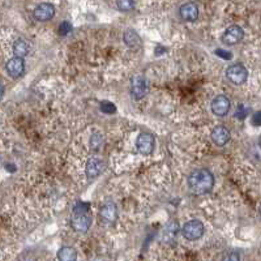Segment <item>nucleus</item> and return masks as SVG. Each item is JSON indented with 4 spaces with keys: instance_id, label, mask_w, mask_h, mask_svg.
<instances>
[{
    "instance_id": "obj_1",
    "label": "nucleus",
    "mask_w": 261,
    "mask_h": 261,
    "mask_svg": "<svg viewBox=\"0 0 261 261\" xmlns=\"http://www.w3.org/2000/svg\"><path fill=\"white\" fill-rule=\"evenodd\" d=\"M188 187L195 195H205L214 187V175L206 169H197L188 176Z\"/></svg>"
},
{
    "instance_id": "obj_2",
    "label": "nucleus",
    "mask_w": 261,
    "mask_h": 261,
    "mask_svg": "<svg viewBox=\"0 0 261 261\" xmlns=\"http://www.w3.org/2000/svg\"><path fill=\"white\" fill-rule=\"evenodd\" d=\"M93 218L85 209V204H77L73 209L72 218H71V227L76 233L85 234L87 233L91 227Z\"/></svg>"
},
{
    "instance_id": "obj_3",
    "label": "nucleus",
    "mask_w": 261,
    "mask_h": 261,
    "mask_svg": "<svg viewBox=\"0 0 261 261\" xmlns=\"http://www.w3.org/2000/svg\"><path fill=\"white\" fill-rule=\"evenodd\" d=\"M205 233V226L200 219H189L181 227V234L187 240L195 242L198 240Z\"/></svg>"
},
{
    "instance_id": "obj_4",
    "label": "nucleus",
    "mask_w": 261,
    "mask_h": 261,
    "mask_svg": "<svg viewBox=\"0 0 261 261\" xmlns=\"http://www.w3.org/2000/svg\"><path fill=\"white\" fill-rule=\"evenodd\" d=\"M149 93V81L143 75H135L131 79V95L133 99L140 101Z\"/></svg>"
},
{
    "instance_id": "obj_5",
    "label": "nucleus",
    "mask_w": 261,
    "mask_h": 261,
    "mask_svg": "<svg viewBox=\"0 0 261 261\" xmlns=\"http://www.w3.org/2000/svg\"><path fill=\"white\" fill-rule=\"evenodd\" d=\"M226 77L230 83L235 84V85H242V84H244L247 81L248 71L243 64L237 63V64L227 67Z\"/></svg>"
},
{
    "instance_id": "obj_6",
    "label": "nucleus",
    "mask_w": 261,
    "mask_h": 261,
    "mask_svg": "<svg viewBox=\"0 0 261 261\" xmlns=\"http://www.w3.org/2000/svg\"><path fill=\"white\" fill-rule=\"evenodd\" d=\"M136 148L144 156L152 154L154 148H156V139H154V136L149 132H141L137 136V140H136Z\"/></svg>"
},
{
    "instance_id": "obj_7",
    "label": "nucleus",
    "mask_w": 261,
    "mask_h": 261,
    "mask_svg": "<svg viewBox=\"0 0 261 261\" xmlns=\"http://www.w3.org/2000/svg\"><path fill=\"white\" fill-rule=\"evenodd\" d=\"M244 37L243 29L240 28L239 25H231L226 30L223 31V34L221 35V42L226 46H234L239 43Z\"/></svg>"
},
{
    "instance_id": "obj_8",
    "label": "nucleus",
    "mask_w": 261,
    "mask_h": 261,
    "mask_svg": "<svg viewBox=\"0 0 261 261\" xmlns=\"http://www.w3.org/2000/svg\"><path fill=\"white\" fill-rule=\"evenodd\" d=\"M55 5H52L51 3H41L33 10V17L39 22H46L55 16Z\"/></svg>"
},
{
    "instance_id": "obj_9",
    "label": "nucleus",
    "mask_w": 261,
    "mask_h": 261,
    "mask_svg": "<svg viewBox=\"0 0 261 261\" xmlns=\"http://www.w3.org/2000/svg\"><path fill=\"white\" fill-rule=\"evenodd\" d=\"M104 171V162L101 158L97 157H91L89 158L85 165V174L89 180H93L95 177H98Z\"/></svg>"
},
{
    "instance_id": "obj_10",
    "label": "nucleus",
    "mask_w": 261,
    "mask_h": 261,
    "mask_svg": "<svg viewBox=\"0 0 261 261\" xmlns=\"http://www.w3.org/2000/svg\"><path fill=\"white\" fill-rule=\"evenodd\" d=\"M210 108H212V112L218 118H223L229 114L230 108H231V102L227 97L225 95H217L214 99L212 101L210 104Z\"/></svg>"
},
{
    "instance_id": "obj_11",
    "label": "nucleus",
    "mask_w": 261,
    "mask_h": 261,
    "mask_svg": "<svg viewBox=\"0 0 261 261\" xmlns=\"http://www.w3.org/2000/svg\"><path fill=\"white\" fill-rule=\"evenodd\" d=\"M5 71L12 79H18L24 75L25 72V60L24 58H17L14 56L9 59L5 64Z\"/></svg>"
},
{
    "instance_id": "obj_12",
    "label": "nucleus",
    "mask_w": 261,
    "mask_h": 261,
    "mask_svg": "<svg viewBox=\"0 0 261 261\" xmlns=\"http://www.w3.org/2000/svg\"><path fill=\"white\" fill-rule=\"evenodd\" d=\"M210 137H212V141L217 146H225L226 144H229L231 135H230V131L225 125H217V127L213 128Z\"/></svg>"
},
{
    "instance_id": "obj_13",
    "label": "nucleus",
    "mask_w": 261,
    "mask_h": 261,
    "mask_svg": "<svg viewBox=\"0 0 261 261\" xmlns=\"http://www.w3.org/2000/svg\"><path fill=\"white\" fill-rule=\"evenodd\" d=\"M179 16L185 22H195L198 18V7L196 3H185L179 9Z\"/></svg>"
},
{
    "instance_id": "obj_14",
    "label": "nucleus",
    "mask_w": 261,
    "mask_h": 261,
    "mask_svg": "<svg viewBox=\"0 0 261 261\" xmlns=\"http://www.w3.org/2000/svg\"><path fill=\"white\" fill-rule=\"evenodd\" d=\"M101 218L106 223H114L118 219V208L114 202H106L101 208Z\"/></svg>"
},
{
    "instance_id": "obj_15",
    "label": "nucleus",
    "mask_w": 261,
    "mask_h": 261,
    "mask_svg": "<svg viewBox=\"0 0 261 261\" xmlns=\"http://www.w3.org/2000/svg\"><path fill=\"white\" fill-rule=\"evenodd\" d=\"M123 41H124L125 46L129 49H136L141 45V39H140L139 34L136 33L133 29H127L123 34Z\"/></svg>"
},
{
    "instance_id": "obj_16",
    "label": "nucleus",
    "mask_w": 261,
    "mask_h": 261,
    "mask_svg": "<svg viewBox=\"0 0 261 261\" xmlns=\"http://www.w3.org/2000/svg\"><path fill=\"white\" fill-rule=\"evenodd\" d=\"M58 261H77V251L70 246H64L58 251Z\"/></svg>"
},
{
    "instance_id": "obj_17",
    "label": "nucleus",
    "mask_w": 261,
    "mask_h": 261,
    "mask_svg": "<svg viewBox=\"0 0 261 261\" xmlns=\"http://www.w3.org/2000/svg\"><path fill=\"white\" fill-rule=\"evenodd\" d=\"M13 52L17 58H25L30 52V46L25 39L18 38L13 43Z\"/></svg>"
},
{
    "instance_id": "obj_18",
    "label": "nucleus",
    "mask_w": 261,
    "mask_h": 261,
    "mask_svg": "<svg viewBox=\"0 0 261 261\" xmlns=\"http://www.w3.org/2000/svg\"><path fill=\"white\" fill-rule=\"evenodd\" d=\"M177 231H179V227H177L176 222H170L165 227L164 230V240L165 242H171L176 237Z\"/></svg>"
},
{
    "instance_id": "obj_19",
    "label": "nucleus",
    "mask_w": 261,
    "mask_h": 261,
    "mask_svg": "<svg viewBox=\"0 0 261 261\" xmlns=\"http://www.w3.org/2000/svg\"><path fill=\"white\" fill-rule=\"evenodd\" d=\"M104 143V137L101 132H94L93 135L90 136V148L91 150L97 152L102 148Z\"/></svg>"
},
{
    "instance_id": "obj_20",
    "label": "nucleus",
    "mask_w": 261,
    "mask_h": 261,
    "mask_svg": "<svg viewBox=\"0 0 261 261\" xmlns=\"http://www.w3.org/2000/svg\"><path fill=\"white\" fill-rule=\"evenodd\" d=\"M136 5L135 0H116V7L122 12H129L132 10Z\"/></svg>"
},
{
    "instance_id": "obj_21",
    "label": "nucleus",
    "mask_w": 261,
    "mask_h": 261,
    "mask_svg": "<svg viewBox=\"0 0 261 261\" xmlns=\"http://www.w3.org/2000/svg\"><path fill=\"white\" fill-rule=\"evenodd\" d=\"M58 31H59L60 35H67L72 31V25L68 21H63L62 24L59 25V28H58Z\"/></svg>"
},
{
    "instance_id": "obj_22",
    "label": "nucleus",
    "mask_w": 261,
    "mask_h": 261,
    "mask_svg": "<svg viewBox=\"0 0 261 261\" xmlns=\"http://www.w3.org/2000/svg\"><path fill=\"white\" fill-rule=\"evenodd\" d=\"M101 110L103 112H106V114H114V112L116 111V107H115L111 102H102Z\"/></svg>"
},
{
    "instance_id": "obj_23",
    "label": "nucleus",
    "mask_w": 261,
    "mask_h": 261,
    "mask_svg": "<svg viewBox=\"0 0 261 261\" xmlns=\"http://www.w3.org/2000/svg\"><path fill=\"white\" fill-rule=\"evenodd\" d=\"M221 261H240V256L237 252H229L223 256Z\"/></svg>"
},
{
    "instance_id": "obj_24",
    "label": "nucleus",
    "mask_w": 261,
    "mask_h": 261,
    "mask_svg": "<svg viewBox=\"0 0 261 261\" xmlns=\"http://www.w3.org/2000/svg\"><path fill=\"white\" fill-rule=\"evenodd\" d=\"M247 112H248L247 108L240 104L239 107H238L237 112H235V116H237L238 119H240V120H242V119H244V118H246V116H247Z\"/></svg>"
},
{
    "instance_id": "obj_25",
    "label": "nucleus",
    "mask_w": 261,
    "mask_h": 261,
    "mask_svg": "<svg viewBox=\"0 0 261 261\" xmlns=\"http://www.w3.org/2000/svg\"><path fill=\"white\" fill-rule=\"evenodd\" d=\"M252 125L261 127V111H258L254 114V116H252Z\"/></svg>"
},
{
    "instance_id": "obj_26",
    "label": "nucleus",
    "mask_w": 261,
    "mask_h": 261,
    "mask_svg": "<svg viewBox=\"0 0 261 261\" xmlns=\"http://www.w3.org/2000/svg\"><path fill=\"white\" fill-rule=\"evenodd\" d=\"M216 54L219 56V58H222V59H231V52L225 51V50H216Z\"/></svg>"
},
{
    "instance_id": "obj_27",
    "label": "nucleus",
    "mask_w": 261,
    "mask_h": 261,
    "mask_svg": "<svg viewBox=\"0 0 261 261\" xmlns=\"http://www.w3.org/2000/svg\"><path fill=\"white\" fill-rule=\"evenodd\" d=\"M4 87L3 85H1V84H0V101H1V99H3V97H4Z\"/></svg>"
},
{
    "instance_id": "obj_28",
    "label": "nucleus",
    "mask_w": 261,
    "mask_h": 261,
    "mask_svg": "<svg viewBox=\"0 0 261 261\" xmlns=\"http://www.w3.org/2000/svg\"><path fill=\"white\" fill-rule=\"evenodd\" d=\"M259 214H260V217H261V204L259 205Z\"/></svg>"
}]
</instances>
